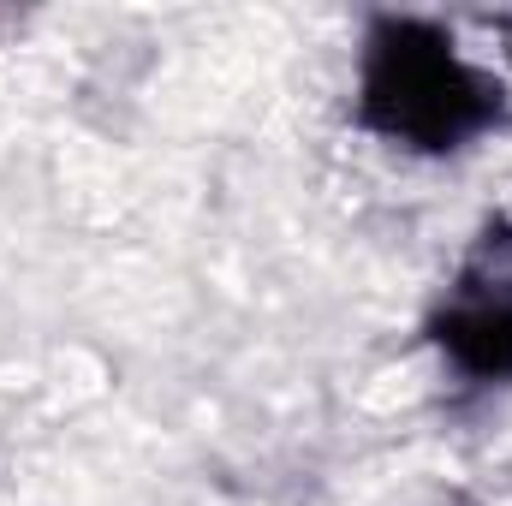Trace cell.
I'll use <instances>...</instances> for the list:
<instances>
[{
	"instance_id": "1",
	"label": "cell",
	"mask_w": 512,
	"mask_h": 506,
	"mask_svg": "<svg viewBox=\"0 0 512 506\" xmlns=\"http://www.w3.org/2000/svg\"><path fill=\"white\" fill-rule=\"evenodd\" d=\"M507 84L459 54L453 30L417 12H382L364 30L358 126L411 155H453L501 126Z\"/></svg>"
},
{
	"instance_id": "2",
	"label": "cell",
	"mask_w": 512,
	"mask_h": 506,
	"mask_svg": "<svg viewBox=\"0 0 512 506\" xmlns=\"http://www.w3.org/2000/svg\"><path fill=\"white\" fill-rule=\"evenodd\" d=\"M429 340L471 387L512 381V239H495V227L435 304Z\"/></svg>"
}]
</instances>
